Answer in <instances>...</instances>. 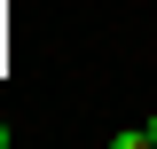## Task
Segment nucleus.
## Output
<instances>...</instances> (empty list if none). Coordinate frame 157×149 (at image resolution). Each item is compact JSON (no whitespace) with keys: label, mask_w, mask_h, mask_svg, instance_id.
I'll list each match as a JSON object with an SVG mask.
<instances>
[{"label":"nucleus","mask_w":157,"mask_h":149,"mask_svg":"<svg viewBox=\"0 0 157 149\" xmlns=\"http://www.w3.org/2000/svg\"><path fill=\"white\" fill-rule=\"evenodd\" d=\"M8 133H16V126H8V118H0V149H8Z\"/></svg>","instance_id":"1"}]
</instances>
